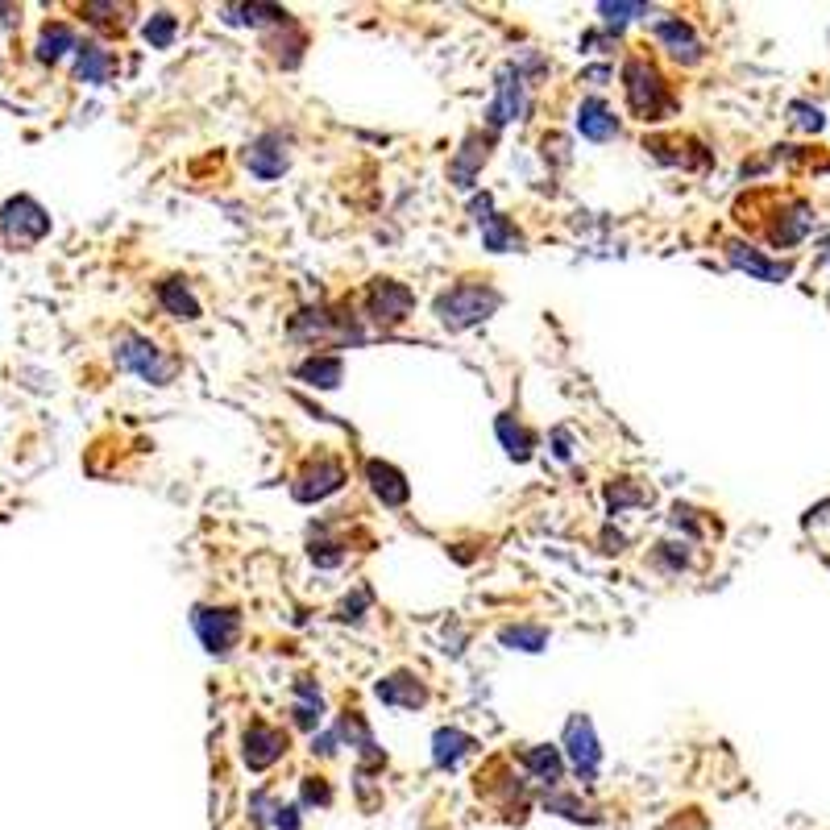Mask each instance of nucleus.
Segmentation results:
<instances>
[{
  "label": "nucleus",
  "instance_id": "1",
  "mask_svg": "<svg viewBox=\"0 0 830 830\" xmlns=\"http://www.w3.org/2000/svg\"><path fill=\"white\" fill-rule=\"evenodd\" d=\"M623 92H627V108L640 121H660L677 113V100L669 92V83H664V75L648 59H640V54H631L623 63Z\"/></svg>",
  "mask_w": 830,
  "mask_h": 830
},
{
  "label": "nucleus",
  "instance_id": "2",
  "mask_svg": "<svg viewBox=\"0 0 830 830\" xmlns=\"http://www.w3.org/2000/svg\"><path fill=\"white\" fill-rule=\"evenodd\" d=\"M498 303H503V295H498L490 283H474V279L453 283L449 291L436 295V320L449 332H465V328L490 320L498 312Z\"/></svg>",
  "mask_w": 830,
  "mask_h": 830
},
{
  "label": "nucleus",
  "instance_id": "3",
  "mask_svg": "<svg viewBox=\"0 0 830 830\" xmlns=\"http://www.w3.org/2000/svg\"><path fill=\"white\" fill-rule=\"evenodd\" d=\"M117 366L137 374V378H146V382H154V386H171L179 378V370H183L179 357L162 353L154 341L142 337V332H121V337H117Z\"/></svg>",
  "mask_w": 830,
  "mask_h": 830
},
{
  "label": "nucleus",
  "instance_id": "4",
  "mask_svg": "<svg viewBox=\"0 0 830 830\" xmlns=\"http://www.w3.org/2000/svg\"><path fill=\"white\" fill-rule=\"evenodd\" d=\"M291 337L295 341H337V345H357L362 341V328H357L353 312L345 308H303L291 320Z\"/></svg>",
  "mask_w": 830,
  "mask_h": 830
},
{
  "label": "nucleus",
  "instance_id": "5",
  "mask_svg": "<svg viewBox=\"0 0 830 830\" xmlns=\"http://www.w3.org/2000/svg\"><path fill=\"white\" fill-rule=\"evenodd\" d=\"M191 627H196V635L212 656H229L233 644L241 640V615L233 606H196L191 611Z\"/></svg>",
  "mask_w": 830,
  "mask_h": 830
},
{
  "label": "nucleus",
  "instance_id": "6",
  "mask_svg": "<svg viewBox=\"0 0 830 830\" xmlns=\"http://www.w3.org/2000/svg\"><path fill=\"white\" fill-rule=\"evenodd\" d=\"M565 760L573 764V772H577L581 785H594L598 764H602V747H598L594 723H590L586 714H573L569 723H565Z\"/></svg>",
  "mask_w": 830,
  "mask_h": 830
},
{
  "label": "nucleus",
  "instance_id": "7",
  "mask_svg": "<svg viewBox=\"0 0 830 830\" xmlns=\"http://www.w3.org/2000/svg\"><path fill=\"white\" fill-rule=\"evenodd\" d=\"M523 88H528V83H523V71L515 63H507L503 71H498V79H494V100L486 108L490 133H498L503 125H511V121L523 117V108H528V92H523Z\"/></svg>",
  "mask_w": 830,
  "mask_h": 830
},
{
  "label": "nucleus",
  "instance_id": "8",
  "mask_svg": "<svg viewBox=\"0 0 830 830\" xmlns=\"http://www.w3.org/2000/svg\"><path fill=\"white\" fill-rule=\"evenodd\" d=\"M0 229H5L9 245H34L50 233V216L38 200L17 196V200H9L5 208H0Z\"/></svg>",
  "mask_w": 830,
  "mask_h": 830
},
{
  "label": "nucleus",
  "instance_id": "9",
  "mask_svg": "<svg viewBox=\"0 0 830 830\" xmlns=\"http://www.w3.org/2000/svg\"><path fill=\"white\" fill-rule=\"evenodd\" d=\"M411 308H415V295H411L403 283H395V279H374V283L366 287V316H370L378 328H395V324H403V320L411 316Z\"/></svg>",
  "mask_w": 830,
  "mask_h": 830
},
{
  "label": "nucleus",
  "instance_id": "10",
  "mask_svg": "<svg viewBox=\"0 0 830 830\" xmlns=\"http://www.w3.org/2000/svg\"><path fill=\"white\" fill-rule=\"evenodd\" d=\"M341 486H345V465L337 457H312L295 474L291 494H295V503H320V498L337 494Z\"/></svg>",
  "mask_w": 830,
  "mask_h": 830
},
{
  "label": "nucleus",
  "instance_id": "11",
  "mask_svg": "<svg viewBox=\"0 0 830 830\" xmlns=\"http://www.w3.org/2000/svg\"><path fill=\"white\" fill-rule=\"evenodd\" d=\"M283 756H287V735L279 727L262 723V718H254V723L245 727V735H241V760L249 764V772H266L270 764H279Z\"/></svg>",
  "mask_w": 830,
  "mask_h": 830
},
{
  "label": "nucleus",
  "instance_id": "12",
  "mask_svg": "<svg viewBox=\"0 0 830 830\" xmlns=\"http://www.w3.org/2000/svg\"><path fill=\"white\" fill-rule=\"evenodd\" d=\"M652 34H656V42L664 46L673 54L677 63H702V42H698V34H694V25L689 21H681V17H664V21H656L652 25Z\"/></svg>",
  "mask_w": 830,
  "mask_h": 830
},
{
  "label": "nucleus",
  "instance_id": "13",
  "mask_svg": "<svg viewBox=\"0 0 830 830\" xmlns=\"http://www.w3.org/2000/svg\"><path fill=\"white\" fill-rule=\"evenodd\" d=\"M245 166H249V175H258V179H279L287 166H291L287 142H283L279 133H262L258 142L245 150Z\"/></svg>",
  "mask_w": 830,
  "mask_h": 830
},
{
  "label": "nucleus",
  "instance_id": "14",
  "mask_svg": "<svg viewBox=\"0 0 830 830\" xmlns=\"http://www.w3.org/2000/svg\"><path fill=\"white\" fill-rule=\"evenodd\" d=\"M486 158H490V137H482V133H469L465 142H461V150L453 154V162H449V179H453L461 191H469V187L478 183V175H482Z\"/></svg>",
  "mask_w": 830,
  "mask_h": 830
},
{
  "label": "nucleus",
  "instance_id": "15",
  "mask_svg": "<svg viewBox=\"0 0 830 830\" xmlns=\"http://www.w3.org/2000/svg\"><path fill=\"white\" fill-rule=\"evenodd\" d=\"M374 694H378V702L399 706V710H420V706H428V685L415 677V673H391V677H382L374 685Z\"/></svg>",
  "mask_w": 830,
  "mask_h": 830
},
{
  "label": "nucleus",
  "instance_id": "16",
  "mask_svg": "<svg viewBox=\"0 0 830 830\" xmlns=\"http://www.w3.org/2000/svg\"><path fill=\"white\" fill-rule=\"evenodd\" d=\"M366 482H370V490L378 494V503H382V507H403L407 498H411L407 478L399 474L391 461H378V457L366 461Z\"/></svg>",
  "mask_w": 830,
  "mask_h": 830
},
{
  "label": "nucleus",
  "instance_id": "17",
  "mask_svg": "<svg viewBox=\"0 0 830 830\" xmlns=\"http://www.w3.org/2000/svg\"><path fill=\"white\" fill-rule=\"evenodd\" d=\"M577 133L581 137H590V142H611V137H619V117H615V108L590 96V100H581L577 108Z\"/></svg>",
  "mask_w": 830,
  "mask_h": 830
},
{
  "label": "nucleus",
  "instance_id": "18",
  "mask_svg": "<svg viewBox=\"0 0 830 830\" xmlns=\"http://www.w3.org/2000/svg\"><path fill=\"white\" fill-rule=\"evenodd\" d=\"M727 262L747 270V274H756V279H764V283H785L793 274L789 262H768L764 254H756V249L743 245V241H727Z\"/></svg>",
  "mask_w": 830,
  "mask_h": 830
},
{
  "label": "nucleus",
  "instance_id": "19",
  "mask_svg": "<svg viewBox=\"0 0 830 830\" xmlns=\"http://www.w3.org/2000/svg\"><path fill=\"white\" fill-rule=\"evenodd\" d=\"M519 764L528 768L540 785H548V789H557V785H561V777H565V756H561V747H548V743L523 747Z\"/></svg>",
  "mask_w": 830,
  "mask_h": 830
},
{
  "label": "nucleus",
  "instance_id": "20",
  "mask_svg": "<svg viewBox=\"0 0 830 830\" xmlns=\"http://www.w3.org/2000/svg\"><path fill=\"white\" fill-rule=\"evenodd\" d=\"M295 378H303L308 386H320V391H337L345 378V362L337 353H312L295 366Z\"/></svg>",
  "mask_w": 830,
  "mask_h": 830
},
{
  "label": "nucleus",
  "instance_id": "21",
  "mask_svg": "<svg viewBox=\"0 0 830 830\" xmlns=\"http://www.w3.org/2000/svg\"><path fill=\"white\" fill-rule=\"evenodd\" d=\"M113 71H117V59L104 46H96V42L75 46V75L83 83H108V79H113Z\"/></svg>",
  "mask_w": 830,
  "mask_h": 830
},
{
  "label": "nucleus",
  "instance_id": "22",
  "mask_svg": "<svg viewBox=\"0 0 830 830\" xmlns=\"http://www.w3.org/2000/svg\"><path fill=\"white\" fill-rule=\"evenodd\" d=\"M474 735H465V731H457V727H440L436 735H432V760H436V768H457L469 752H474Z\"/></svg>",
  "mask_w": 830,
  "mask_h": 830
},
{
  "label": "nucleus",
  "instance_id": "23",
  "mask_svg": "<svg viewBox=\"0 0 830 830\" xmlns=\"http://www.w3.org/2000/svg\"><path fill=\"white\" fill-rule=\"evenodd\" d=\"M158 303L175 320H200V299L191 295V287L183 279H162L158 283Z\"/></svg>",
  "mask_w": 830,
  "mask_h": 830
},
{
  "label": "nucleus",
  "instance_id": "24",
  "mask_svg": "<svg viewBox=\"0 0 830 830\" xmlns=\"http://www.w3.org/2000/svg\"><path fill=\"white\" fill-rule=\"evenodd\" d=\"M220 17H225L229 25H274V30H279V25H291V13L287 9H279V5H225L220 9Z\"/></svg>",
  "mask_w": 830,
  "mask_h": 830
},
{
  "label": "nucleus",
  "instance_id": "25",
  "mask_svg": "<svg viewBox=\"0 0 830 830\" xmlns=\"http://www.w3.org/2000/svg\"><path fill=\"white\" fill-rule=\"evenodd\" d=\"M494 432H498V440H503V449L515 457V461H528L532 457V449H536V436L523 428L515 415H498L494 420Z\"/></svg>",
  "mask_w": 830,
  "mask_h": 830
},
{
  "label": "nucleus",
  "instance_id": "26",
  "mask_svg": "<svg viewBox=\"0 0 830 830\" xmlns=\"http://www.w3.org/2000/svg\"><path fill=\"white\" fill-rule=\"evenodd\" d=\"M79 42H75V30L71 25H63V21H50V25H42V38H38V59L42 63H59L67 50H75Z\"/></svg>",
  "mask_w": 830,
  "mask_h": 830
},
{
  "label": "nucleus",
  "instance_id": "27",
  "mask_svg": "<svg viewBox=\"0 0 830 830\" xmlns=\"http://www.w3.org/2000/svg\"><path fill=\"white\" fill-rule=\"evenodd\" d=\"M810 225H814L810 208H806V204H793V208L785 212V220H777V225L768 229V241H772V245H793V241H801V237L810 233Z\"/></svg>",
  "mask_w": 830,
  "mask_h": 830
},
{
  "label": "nucleus",
  "instance_id": "28",
  "mask_svg": "<svg viewBox=\"0 0 830 830\" xmlns=\"http://www.w3.org/2000/svg\"><path fill=\"white\" fill-rule=\"evenodd\" d=\"M482 241H486V249H494V254H507V249L523 245V233L515 229V220H507L503 212H494L482 225Z\"/></svg>",
  "mask_w": 830,
  "mask_h": 830
},
{
  "label": "nucleus",
  "instance_id": "29",
  "mask_svg": "<svg viewBox=\"0 0 830 830\" xmlns=\"http://www.w3.org/2000/svg\"><path fill=\"white\" fill-rule=\"evenodd\" d=\"M303 46H308V38H303V30H295V21H291V25H283L279 38H270L274 59H279L287 71H291V67H299V59H303Z\"/></svg>",
  "mask_w": 830,
  "mask_h": 830
},
{
  "label": "nucleus",
  "instance_id": "30",
  "mask_svg": "<svg viewBox=\"0 0 830 830\" xmlns=\"http://www.w3.org/2000/svg\"><path fill=\"white\" fill-rule=\"evenodd\" d=\"M498 640L507 648H519V652H540L548 644V631L544 627H532V623H515V627H503Z\"/></svg>",
  "mask_w": 830,
  "mask_h": 830
},
{
  "label": "nucleus",
  "instance_id": "31",
  "mask_svg": "<svg viewBox=\"0 0 830 830\" xmlns=\"http://www.w3.org/2000/svg\"><path fill=\"white\" fill-rule=\"evenodd\" d=\"M175 30H179V21H175L171 13H154V17L146 21V30H142V34H146V42H150L154 50H166V46L175 42Z\"/></svg>",
  "mask_w": 830,
  "mask_h": 830
},
{
  "label": "nucleus",
  "instance_id": "32",
  "mask_svg": "<svg viewBox=\"0 0 830 830\" xmlns=\"http://www.w3.org/2000/svg\"><path fill=\"white\" fill-rule=\"evenodd\" d=\"M598 13H602L606 25H627V21H635V17H644L648 5H640V0H631V5H627V0H602Z\"/></svg>",
  "mask_w": 830,
  "mask_h": 830
},
{
  "label": "nucleus",
  "instance_id": "33",
  "mask_svg": "<svg viewBox=\"0 0 830 830\" xmlns=\"http://www.w3.org/2000/svg\"><path fill=\"white\" fill-rule=\"evenodd\" d=\"M544 810H548V814H561V818H573V822H581V818L594 822V818L586 814V806H581L573 793H548V797H544Z\"/></svg>",
  "mask_w": 830,
  "mask_h": 830
},
{
  "label": "nucleus",
  "instance_id": "34",
  "mask_svg": "<svg viewBox=\"0 0 830 830\" xmlns=\"http://www.w3.org/2000/svg\"><path fill=\"white\" fill-rule=\"evenodd\" d=\"M303 806H308V810L312 806H320V810L332 806V789H328L324 777H303V785H299V810Z\"/></svg>",
  "mask_w": 830,
  "mask_h": 830
},
{
  "label": "nucleus",
  "instance_id": "35",
  "mask_svg": "<svg viewBox=\"0 0 830 830\" xmlns=\"http://www.w3.org/2000/svg\"><path fill=\"white\" fill-rule=\"evenodd\" d=\"M631 503H648V494H644V490H635L627 478L615 482V486H606V507H611V515H619V511L631 507Z\"/></svg>",
  "mask_w": 830,
  "mask_h": 830
},
{
  "label": "nucleus",
  "instance_id": "36",
  "mask_svg": "<svg viewBox=\"0 0 830 830\" xmlns=\"http://www.w3.org/2000/svg\"><path fill=\"white\" fill-rule=\"evenodd\" d=\"M656 565H660L664 573H681V569L689 565L685 544H656Z\"/></svg>",
  "mask_w": 830,
  "mask_h": 830
},
{
  "label": "nucleus",
  "instance_id": "37",
  "mask_svg": "<svg viewBox=\"0 0 830 830\" xmlns=\"http://www.w3.org/2000/svg\"><path fill=\"white\" fill-rule=\"evenodd\" d=\"M274 814H279V806L270 801V793H254V797H249V822H254V826H270Z\"/></svg>",
  "mask_w": 830,
  "mask_h": 830
},
{
  "label": "nucleus",
  "instance_id": "38",
  "mask_svg": "<svg viewBox=\"0 0 830 830\" xmlns=\"http://www.w3.org/2000/svg\"><path fill=\"white\" fill-rule=\"evenodd\" d=\"M341 544H328V540H316L308 552H312V561L320 565V569H337L341 561H345V552H337Z\"/></svg>",
  "mask_w": 830,
  "mask_h": 830
},
{
  "label": "nucleus",
  "instance_id": "39",
  "mask_svg": "<svg viewBox=\"0 0 830 830\" xmlns=\"http://www.w3.org/2000/svg\"><path fill=\"white\" fill-rule=\"evenodd\" d=\"M793 121L801 129H822V113H818V108H810V104H793Z\"/></svg>",
  "mask_w": 830,
  "mask_h": 830
},
{
  "label": "nucleus",
  "instance_id": "40",
  "mask_svg": "<svg viewBox=\"0 0 830 830\" xmlns=\"http://www.w3.org/2000/svg\"><path fill=\"white\" fill-rule=\"evenodd\" d=\"M469 212H474V220H478V229L486 225V220L494 216V200H490V191H482V196H474V204H469Z\"/></svg>",
  "mask_w": 830,
  "mask_h": 830
},
{
  "label": "nucleus",
  "instance_id": "41",
  "mask_svg": "<svg viewBox=\"0 0 830 830\" xmlns=\"http://www.w3.org/2000/svg\"><path fill=\"white\" fill-rule=\"evenodd\" d=\"M274 830H299V806H279V814H274Z\"/></svg>",
  "mask_w": 830,
  "mask_h": 830
},
{
  "label": "nucleus",
  "instance_id": "42",
  "mask_svg": "<svg viewBox=\"0 0 830 830\" xmlns=\"http://www.w3.org/2000/svg\"><path fill=\"white\" fill-rule=\"evenodd\" d=\"M552 453H557L561 461L573 457V449H569V432H565V428H561V432H552Z\"/></svg>",
  "mask_w": 830,
  "mask_h": 830
},
{
  "label": "nucleus",
  "instance_id": "43",
  "mask_svg": "<svg viewBox=\"0 0 830 830\" xmlns=\"http://www.w3.org/2000/svg\"><path fill=\"white\" fill-rule=\"evenodd\" d=\"M312 752H320V756H332V752H337V731H328V735L312 739Z\"/></svg>",
  "mask_w": 830,
  "mask_h": 830
},
{
  "label": "nucleus",
  "instance_id": "44",
  "mask_svg": "<svg viewBox=\"0 0 830 830\" xmlns=\"http://www.w3.org/2000/svg\"><path fill=\"white\" fill-rule=\"evenodd\" d=\"M611 75H615L611 67H586V71H581V79H586V83H606Z\"/></svg>",
  "mask_w": 830,
  "mask_h": 830
}]
</instances>
